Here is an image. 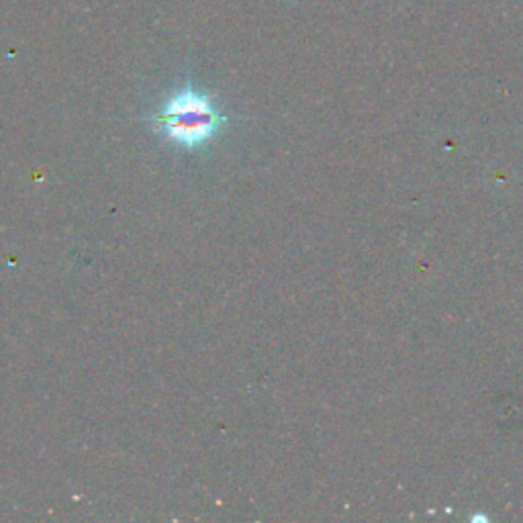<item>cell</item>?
Returning a JSON list of instances; mask_svg holds the SVG:
<instances>
[{
	"instance_id": "obj_1",
	"label": "cell",
	"mask_w": 523,
	"mask_h": 523,
	"mask_svg": "<svg viewBox=\"0 0 523 523\" xmlns=\"http://www.w3.org/2000/svg\"><path fill=\"white\" fill-rule=\"evenodd\" d=\"M228 121L229 117L217 109L213 98L196 90L190 82L170 95L152 117L155 131L170 144L188 152L211 144Z\"/></svg>"
}]
</instances>
